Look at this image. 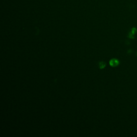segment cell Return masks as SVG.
I'll return each mask as SVG.
<instances>
[{"label":"cell","instance_id":"cell-2","mask_svg":"<svg viewBox=\"0 0 137 137\" xmlns=\"http://www.w3.org/2000/svg\"><path fill=\"white\" fill-rule=\"evenodd\" d=\"M106 63L104 62H100L99 64V66L101 69H102V68H104V67L106 66Z\"/></svg>","mask_w":137,"mask_h":137},{"label":"cell","instance_id":"cell-4","mask_svg":"<svg viewBox=\"0 0 137 137\" xmlns=\"http://www.w3.org/2000/svg\"><path fill=\"white\" fill-rule=\"evenodd\" d=\"M129 37L131 39H133L134 37V35L133 34H132L131 32H130L129 35Z\"/></svg>","mask_w":137,"mask_h":137},{"label":"cell","instance_id":"cell-1","mask_svg":"<svg viewBox=\"0 0 137 137\" xmlns=\"http://www.w3.org/2000/svg\"><path fill=\"white\" fill-rule=\"evenodd\" d=\"M109 64H110V65L111 66L115 67L119 65L120 62L117 60V59L113 58V59H111V60L110 61V62H109Z\"/></svg>","mask_w":137,"mask_h":137},{"label":"cell","instance_id":"cell-3","mask_svg":"<svg viewBox=\"0 0 137 137\" xmlns=\"http://www.w3.org/2000/svg\"><path fill=\"white\" fill-rule=\"evenodd\" d=\"M136 31H137L136 29L134 27V28H133V29H132V30H131V32L132 34H133L134 35V34H135V33L136 32Z\"/></svg>","mask_w":137,"mask_h":137}]
</instances>
